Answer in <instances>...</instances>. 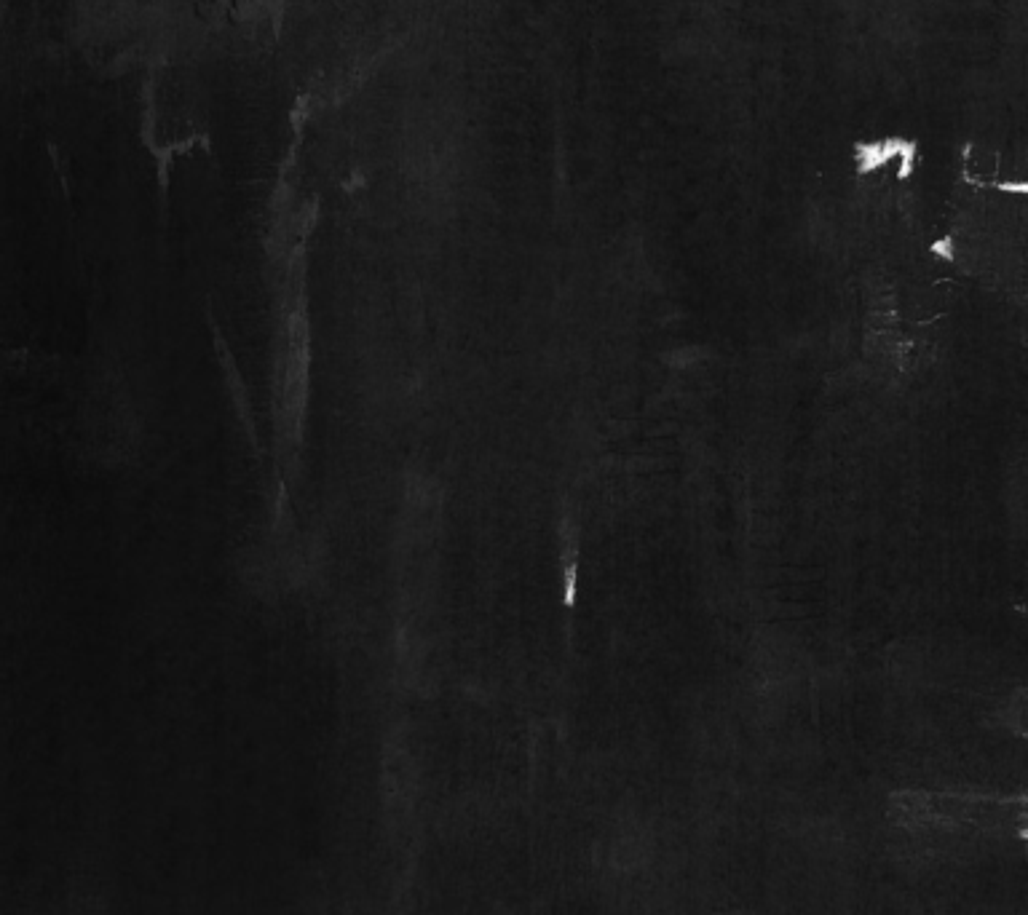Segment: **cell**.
<instances>
[{
  "label": "cell",
  "mask_w": 1028,
  "mask_h": 915,
  "mask_svg": "<svg viewBox=\"0 0 1028 915\" xmlns=\"http://www.w3.org/2000/svg\"><path fill=\"white\" fill-rule=\"evenodd\" d=\"M999 190H1010V193H1028L1026 182H999Z\"/></svg>",
  "instance_id": "obj_2"
},
{
  "label": "cell",
  "mask_w": 1028,
  "mask_h": 915,
  "mask_svg": "<svg viewBox=\"0 0 1028 915\" xmlns=\"http://www.w3.org/2000/svg\"><path fill=\"white\" fill-rule=\"evenodd\" d=\"M897 156H916V145L905 140H887L879 142V145H860V148H857V164H860V172L863 174L879 169V166H884L887 161H892V158Z\"/></svg>",
  "instance_id": "obj_1"
}]
</instances>
